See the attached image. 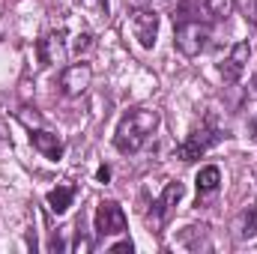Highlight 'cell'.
Masks as SVG:
<instances>
[{"label":"cell","instance_id":"6da1fadb","mask_svg":"<svg viewBox=\"0 0 257 254\" xmlns=\"http://www.w3.org/2000/svg\"><path fill=\"white\" fill-rule=\"evenodd\" d=\"M159 111L156 108H144V105H138V108H128L126 114L120 117V123H117V132H114V147H117V153H123V156H132V153H138L147 141H150V135L159 129Z\"/></svg>","mask_w":257,"mask_h":254},{"label":"cell","instance_id":"7a4b0ae2","mask_svg":"<svg viewBox=\"0 0 257 254\" xmlns=\"http://www.w3.org/2000/svg\"><path fill=\"white\" fill-rule=\"evenodd\" d=\"M209 36H212V27L206 21H197V18H180L174 27V45L183 57H197L209 45Z\"/></svg>","mask_w":257,"mask_h":254},{"label":"cell","instance_id":"3957f363","mask_svg":"<svg viewBox=\"0 0 257 254\" xmlns=\"http://www.w3.org/2000/svg\"><path fill=\"white\" fill-rule=\"evenodd\" d=\"M221 138H224V132H221L218 126H212V120H206V123H200L197 129H192V135L177 147V159L186 162V165H192V162H197L200 156H206Z\"/></svg>","mask_w":257,"mask_h":254},{"label":"cell","instance_id":"277c9868","mask_svg":"<svg viewBox=\"0 0 257 254\" xmlns=\"http://www.w3.org/2000/svg\"><path fill=\"white\" fill-rule=\"evenodd\" d=\"M93 227H96V236L105 239V236H117L126 230V212L117 200H102L96 206V215H93Z\"/></svg>","mask_w":257,"mask_h":254},{"label":"cell","instance_id":"5b68a950","mask_svg":"<svg viewBox=\"0 0 257 254\" xmlns=\"http://www.w3.org/2000/svg\"><path fill=\"white\" fill-rule=\"evenodd\" d=\"M183 194H186V186H183V183H168L165 191H162V197L153 203V209H150L147 221H150L153 227L168 224V221H171V215H174V209H177V203L183 200Z\"/></svg>","mask_w":257,"mask_h":254},{"label":"cell","instance_id":"8992f818","mask_svg":"<svg viewBox=\"0 0 257 254\" xmlns=\"http://www.w3.org/2000/svg\"><path fill=\"white\" fill-rule=\"evenodd\" d=\"M248 60H251V45L248 42H236L230 48V54L218 63V75L224 78V84H239L245 69H248Z\"/></svg>","mask_w":257,"mask_h":254},{"label":"cell","instance_id":"52a82bcc","mask_svg":"<svg viewBox=\"0 0 257 254\" xmlns=\"http://www.w3.org/2000/svg\"><path fill=\"white\" fill-rule=\"evenodd\" d=\"M132 33L141 42V48H153L156 36H159V12H153L147 6H138L132 12Z\"/></svg>","mask_w":257,"mask_h":254},{"label":"cell","instance_id":"ba28073f","mask_svg":"<svg viewBox=\"0 0 257 254\" xmlns=\"http://www.w3.org/2000/svg\"><path fill=\"white\" fill-rule=\"evenodd\" d=\"M90 81H93V69L87 63H72L69 69H63V75H60V93L63 96H81L87 87H90Z\"/></svg>","mask_w":257,"mask_h":254},{"label":"cell","instance_id":"9c48e42d","mask_svg":"<svg viewBox=\"0 0 257 254\" xmlns=\"http://www.w3.org/2000/svg\"><path fill=\"white\" fill-rule=\"evenodd\" d=\"M63 39H66L63 30H51V33H45L36 42V57H39V66L42 69H48V66L63 60Z\"/></svg>","mask_w":257,"mask_h":254},{"label":"cell","instance_id":"30bf717a","mask_svg":"<svg viewBox=\"0 0 257 254\" xmlns=\"http://www.w3.org/2000/svg\"><path fill=\"white\" fill-rule=\"evenodd\" d=\"M30 144H33V150H39L45 159H51V162H60L63 159V141L57 138V135H51V132H45V129H33L30 132Z\"/></svg>","mask_w":257,"mask_h":254},{"label":"cell","instance_id":"8fae6325","mask_svg":"<svg viewBox=\"0 0 257 254\" xmlns=\"http://www.w3.org/2000/svg\"><path fill=\"white\" fill-rule=\"evenodd\" d=\"M194 186H197V200H200V197H209V194H215V191H218V186H221V171H218L215 165H206V168H200V174H197Z\"/></svg>","mask_w":257,"mask_h":254},{"label":"cell","instance_id":"7c38bea8","mask_svg":"<svg viewBox=\"0 0 257 254\" xmlns=\"http://www.w3.org/2000/svg\"><path fill=\"white\" fill-rule=\"evenodd\" d=\"M72 200H75V189H72V186H57V189H51L48 194H45L48 209L57 212V215H63L66 209L72 206Z\"/></svg>","mask_w":257,"mask_h":254},{"label":"cell","instance_id":"4fadbf2b","mask_svg":"<svg viewBox=\"0 0 257 254\" xmlns=\"http://www.w3.org/2000/svg\"><path fill=\"white\" fill-rule=\"evenodd\" d=\"M254 233H257V203L248 206V209L239 215V221H236V236H239V239H251Z\"/></svg>","mask_w":257,"mask_h":254},{"label":"cell","instance_id":"5bb4252c","mask_svg":"<svg viewBox=\"0 0 257 254\" xmlns=\"http://www.w3.org/2000/svg\"><path fill=\"white\" fill-rule=\"evenodd\" d=\"M203 6H206V12H209L215 21H221V18L233 15V9H236V0H203Z\"/></svg>","mask_w":257,"mask_h":254},{"label":"cell","instance_id":"9a60e30c","mask_svg":"<svg viewBox=\"0 0 257 254\" xmlns=\"http://www.w3.org/2000/svg\"><path fill=\"white\" fill-rule=\"evenodd\" d=\"M90 48H93V33H87V30H84V33H78V36L72 39V54H75V57L87 54Z\"/></svg>","mask_w":257,"mask_h":254},{"label":"cell","instance_id":"2e32d148","mask_svg":"<svg viewBox=\"0 0 257 254\" xmlns=\"http://www.w3.org/2000/svg\"><path fill=\"white\" fill-rule=\"evenodd\" d=\"M242 3V12H245V21L257 27V0H239Z\"/></svg>","mask_w":257,"mask_h":254},{"label":"cell","instance_id":"e0dca14e","mask_svg":"<svg viewBox=\"0 0 257 254\" xmlns=\"http://www.w3.org/2000/svg\"><path fill=\"white\" fill-rule=\"evenodd\" d=\"M108 251H135V245H132V239H123V242H117V245H111V248H108Z\"/></svg>","mask_w":257,"mask_h":254},{"label":"cell","instance_id":"ac0fdd59","mask_svg":"<svg viewBox=\"0 0 257 254\" xmlns=\"http://www.w3.org/2000/svg\"><path fill=\"white\" fill-rule=\"evenodd\" d=\"M96 180H99V183H108V180H111V171H108V168H99V171H96Z\"/></svg>","mask_w":257,"mask_h":254},{"label":"cell","instance_id":"d6986e66","mask_svg":"<svg viewBox=\"0 0 257 254\" xmlns=\"http://www.w3.org/2000/svg\"><path fill=\"white\" fill-rule=\"evenodd\" d=\"M147 3H150V0H128V6H135V9H138V6H147Z\"/></svg>","mask_w":257,"mask_h":254},{"label":"cell","instance_id":"ffe728a7","mask_svg":"<svg viewBox=\"0 0 257 254\" xmlns=\"http://www.w3.org/2000/svg\"><path fill=\"white\" fill-rule=\"evenodd\" d=\"M254 93H257V78H254Z\"/></svg>","mask_w":257,"mask_h":254},{"label":"cell","instance_id":"44dd1931","mask_svg":"<svg viewBox=\"0 0 257 254\" xmlns=\"http://www.w3.org/2000/svg\"><path fill=\"white\" fill-rule=\"evenodd\" d=\"M254 132H257V117H254Z\"/></svg>","mask_w":257,"mask_h":254},{"label":"cell","instance_id":"7402d4cb","mask_svg":"<svg viewBox=\"0 0 257 254\" xmlns=\"http://www.w3.org/2000/svg\"><path fill=\"white\" fill-rule=\"evenodd\" d=\"M75 3H87V0H75Z\"/></svg>","mask_w":257,"mask_h":254}]
</instances>
